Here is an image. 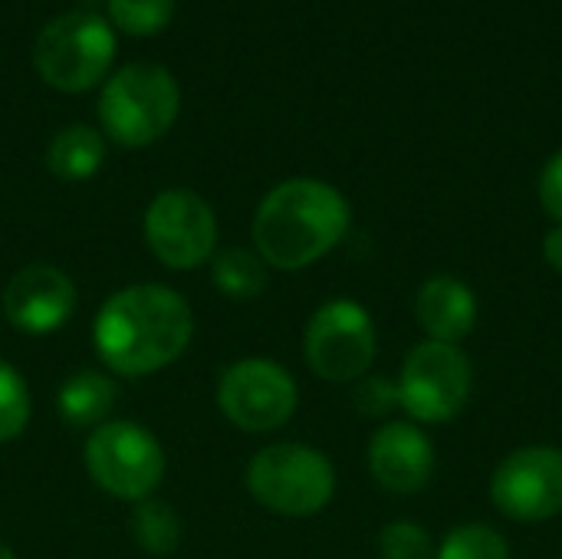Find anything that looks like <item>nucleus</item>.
<instances>
[{"mask_svg": "<svg viewBox=\"0 0 562 559\" xmlns=\"http://www.w3.org/2000/svg\"><path fill=\"white\" fill-rule=\"evenodd\" d=\"M194 316L181 293L161 283H135L112 293L92 323V343L109 372L142 379L184 356Z\"/></svg>", "mask_w": 562, "mask_h": 559, "instance_id": "obj_1", "label": "nucleus"}, {"mask_svg": "<svg viewBox=\"0 0 562 559\" xmlns=\"http://www.w3.org/2000/svg\"><path fill=\"white\" fill-rule=\"evenodd\" d=\"M349 231V201L326 181L290 178L254 214V244L267 267L303 270L323 260Z\"/></svg>", "mask_w": 562, "mask_h": 559, "instance_id": "obj_2", "label": "nucleus"}, {"mask_svg": "<svg viewBox=\"0 0 562 559\" xmlns=\"http://www.w3.org/2000/svg\"><path fill=\"white\" fill-rule=\"evenodd\" d=\"M178 109L181 89L175 76L155 63H132L119 69L99 96L102 128L125 148H145L158 142L175 125Z\"/></svg>", "mask_w": 562, "mask_h": 559, "instance_id": "obj_3", "label": "nucleus"}, {"mask_svg": "<svg viewBox=\"0 0 562 559\" xmlns=\"http://www.w3.org/2000/svg\"><path fill=\"white\" fill-rule=\"evenodd\" d=\"M247 491L280 517H313L336 494V468L310 445H270L247 465Z\"/></svg>", "mask_w": 562, "mask_h": 559, "instance_id": "obj_4", "label": "nucleus"}, {"mask_svg": "<svg viewBox=\"0 0 562 559\" xmlns=\"http://www.w3.org/2000/svg\"><path fill=\"white\" fill-rule=\"evenodd\" d=\"M115 56V36L102 16L92 10H72L49 20L33 46L36 72L46 86L59 92L92 89Z\"/></svg>", "mask_w": 562, "mask_h": 559, "instance_id": "obj_5", "label": "nucleus"}, {"mask_svg": "<svg viewBox=\"0 0 562 559\" xmlns=\"http://www.w3.org/2000/svg\"><path fill=\"white\" fill-rule=\"evenodd\" d=\"M86 471L105 494L138 504L158 491L165 451L148 428L135 422H105L86 438Z\"/></svg>", "mask_w": 562, "mask_h": 559, "instance_id": "obj_6", "label": "nucleus"}, {"mask_svg": "<svg viewBox=\"0 0 562 559\" xmlns=\"http://www.w3.org/2000/svg\"><path fill=\"white\" fill-rule=\"evenodd\" d=\"M471 382V359L461 346L425 339L405 356L395 392L412 422L445 425L468 405Z\"/></svg>", "mask_w": 562, "mask_h": 559, "instance_id": "obj_7", "label": "nucleus"}, {"mask_svg": "<svg viewBox=\"0 0 562 559\" xmlns=\"http://www.w3.org/2000/svg\"><path fill=\"white\" fill-rule=\"evenodd\" d=\"M303 353L319 379L336 385L359 382L379 353L375 323L356 300H329L310 316Z\"/></svg>", "mask_w": 562, "mask_h": 559, "instance_id": "obj_8", "label": "nucleus"}, {"mask_svg": "<svg viewBox=\"0 0 562 559\" xmlns=\"http://www.w3.org/2000/svg\"><path fill=\"white\" fill-rule=\"evenodd\" d=\"M300 392L293 376L270 359H240L221 372L217 405L224 418L250 435L277 432L296 412Z\"/></svg>", "mask_w": 562, "mask_h": 559, "instance_id": "obj_9", "label": "nucleus"}, {"mask_svg": "<svg viewBox=\"0 0 562 559\" xmlns=\"http://www.w3.org/2000/svg\"><path fill=\"white\" fill-rule=\"evenodd\" d=\"M145 241L168 270H194L217 247V217L198 191L168 188L145 211Z\"/></svg>", "mask_w": 562, "mask_h": 559, "instance_id": "obj_10", "label": "nucleus"}, {"mask_svg": "<svg viewBox=\"0 0 562 559\" xmlns=\"http://www.w3.org/2000/svg\"><path fill=\"white\" fill-rule=\"evenodd\" d=\"M494 507L520 524L562 514V448L527 445L507 455L491 478Z\"/></svg>", "mask_w": 562, "mask_h": 559, "instance_id": "obj_11", "label": "nucleus"}, {"mask_svg": "<svg viewBox=\"0 0 562 559\" xmlns=\"http://www.w3.org/2000/svg\"><path fill=\"white\" fill-rule=\"evenodd\" d=\"M7 323L26 336L63 329L76 313V283L53 264H30L10 277L0 293Z\"/></svg>", "mask_w": 562, "mask_h": 559, "instance_id": "obj_12", "label": "nucleus"}, {"mask_svg": "<svg viewBox=\"0 0 562 559\" xmlns=\"http://www.w3.org/2000/svg\"><path fill=\"white\" fill-rule=\"evenodd\" d=\"M369 471L392 494H418L435 474L431 438L408 422L382 425L369 441Z\"/></svg>", "mask_w": 562, "mask_h": 559, "instance_id": "obj_13", "label": "nucleus"}, {"mask_svg": "<svg viewBox=\"0 0 562 559\" xmlns=\"http://www.w3.org/2000/svg\"><path fill=\"white\" fill-rule=\"evenodd\" d=\"M415 316L428 339L458 346L477 326V297L458 277H431L415 297Z\"/></svg>", "mask_w": 562, "mask_h": 559, "instance_id": "obj_14", "label": "nucleus"}, {"mask_svg": "<svg viewBox=\"0 0 562 559\" xmlns=\"http://www.w3.org/2000/svg\"><path fill=\"white\" fill-rule=\"evenodd\" d=\"M115 402H119L115 379L105 372H95V369H82L63 382L56 405L69 428H99L109 422Z\"/></svg>", "mask_w": 562, "mask_h": 559, "instance_id": "obj_15", "label": "nucleus"}, {"mask_svg": "<svg viewBox=\"0 0 562 559\" xmlns=\"http://www.w3.org/2000/svg\"><path fill=\"white\" fill-rule=\"evenodd\" d=\"M105 161V142L89 125H66L46 145V168L63 181H86Z\"/></svg>", "mask_w": 562, "mask_h": 559, "instance_id": "obj_16", "label": "nucleus"}, {"mask_svg": "<svg viewBox=\"0 0 562 559\" xmlns=\"http://www.w3.org/2000/svg\"><path fill=\"white\" fill-rule=\"evenodd\" d=\"M128 534L148 557H171L181 544V521L165 501H138L128 514Z\"/></svg>", "mask_w": 562, "mask_h": 559, "instance_id": "obj_17", "label": "nucleus"}, {"mask_svg": "<svg viewBox=\"0 0 562 559\" xmlns=\"http://www.w3.org/2000/svg\"><path fill=\"white\" fill-rule=\"evenodd\" d=\"M211 277H214V287L231 300H254L267 290L263 257L244 247L221 250L211 264Z\"/></svg>", "mask_w": 562, "mask_h": 559, "instance_id": "obj_18", "label": "nucleus"}, {"mask_svg": "<svg viewBox=\"0 0 562 559\" xmlns=\"http://www.w3.org/2000/svg\"><path fill=\"white\" fill-rule=\"evenodd\" d=\"M435 559H510V544L487 524H461L441 540Z\"/></svg>", "mask_w": 562, "mask_h": 559, "instance_id": "obj_19", "label": "nucleus"}, {"mask_svg": "<svg viewBox=\"0 0 562 559\" xmlns=\"http://www.w3.org/2000/svg\"><path fill=\"white\" fill-rule=\"evenodd\" d=\"M30 389L23 376L0 359V445L20 438L30 425Z\"/></svg>", "mask_w": 562, "mask_h": 559, "instance_id": "obj_20", "label": "nucleus"}, {"mask_svg": "<svg viewBox=\"0 0 562 559\" xmlns=\"http://www.w3.org/2000/svg\"><path fill=\"white\" fill-rule=\"evenodd\" d=\"M109 16L132 36H151L175 16V0H109Z\"/></svg>", "mask_w": 562, "mask_h": 559, "instance_id": "obj_21", "label": "nucleus"}, {"mask_svg": "<svg viewBox=\"0 0 562 559\" xmlns=\"http://www.w3.org/2000/svg\"><path fill=\"white\" fill-rule=\"evenodd\" d=\"M379 557L382 559H435V540L415 521H395L379 534Z\"/></svg>", "mask_w": 562, "mask_h": 559, "instance_id": "obj_22", "label": "nucleus"}, {"mask_svg": "<svg viewBox=\"0 0 562 559\" xmlns=\"http://www.w3.org/2000/svg\"><path fill=\"white\" fill-rule=\"evenodd\" d=\"M540 204H543V211L562 224V152H557L547 165H543V171H540Z\"/></svg>", "mask_w": 562, "mask_h": 559, "instance_id": "obj_23", "label": "nucleus"}, {"mask_svg": "<svg viewBox=\"0 0 562 559\" xmlns=\"http://www.w3.org/2000/svg\"><path fill=\"white\" fill-rule=\"evenodd\" d=\"M356 405H359L362 412H369V415H382V412H389V409H395V405H398V392H395V385H392V382L369 379V382H362V385H359V392H356Z\"/></svg>", "mask_w": 562, "mask_h": 559, "instance_id": "obj_24", "label": "nucleus"}, {"mask_svg": "<svg viewBox=\"0 0 562 559\" xmlns=\"http://www.w3.org/2000/svg\"><path fill=\"white\" fill-rule=\"evenodd\" d=\"M543 257H547V264L557 273H562V224H553L547 231V237H543Z\"/></svg>", "mask_w": 562, "mask_h": 559, "instance_id": "obj_25", "label": "nucleus"}, {"mask_svg": "<svg viewBox=\"0 0 562 559\" xmlns=\"http://www.w3.org/2000/svg\"><path fill=\"white\" fill-rule=\"evenodd\" d=\"M0 559H16V554H13L3 540H0Z\"/></svg>", "mask_w": 562, "mask_h": 559, "instance_id": "obj_26", "label": "nucleus"}]
</instances>
